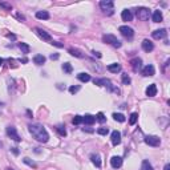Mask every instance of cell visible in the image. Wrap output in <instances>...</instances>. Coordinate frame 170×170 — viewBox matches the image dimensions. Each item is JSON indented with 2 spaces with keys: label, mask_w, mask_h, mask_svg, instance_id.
Masks as SVG:
<instances>
[{
  "label": "cell",
  "mask_w": 170,
  "mask_h": 170,
  "mask_svg": "<svg viewBox=\"0 0 170 170\" xmlns=\"http://www.w3.org/2000/svg\"><path fill=\"white\" fill-rule=\"evenodd\" d=\"M52 45H55V47H57V48H63L64 47L61 43H59V41H52Z\"/></svg>",
  "instance_id": "cell-37"
},
{
  "label": "cell",
  "mask_w": 170,
  "mask_h": 170,
  "mask_svg": "<svg viewBox=\"0 0 170 170\" xmlns=\"http://www.w3.org/2000/svg\"><path fill=\"white\" fill-rule=\"evenodd\" d=\"M102 40H104V43L113 45V47H116V48H120L121 47V41L118 40V39H117L114 35H104V36H102Z\"/></svg>",
  "instance_id": "cell-3"
},
{
  "label": "cell",
  "mask_w": 170,
  "mask_h": 170,
  "mask_svg": "<svg viewBox=\"0 0 170 170\" xmlns=\"http://www.w3.org/2000/svg\"><path fill=\"white\" fill-rule=\"evenodd\" d=\"M24 164H27V165H29V166H32V167H36V164L33 162V161H31L29 158H24Z\"/></svg>",
  "instance_id": "cell-34"
},
{
  "label": "cell",
  "mask_w": 170,
  "mask_h": 170,
  "mask_svg": "<svg viewBox=\"0 0 170 170\" xmlns=\"http://www.w3.org/2000/svg\"><path fill=\"white\" fill-rule=\"evenodd\" d=\"M164 170H170V164H166V165H165Z\"/></svg>",
  "instance_id": "cell-41"
},
{
  "label": "cell",
  "mask_w": 170,
  "mask_h": 170,
  "mask_svg": "<svg viewBox=\"0 0 170 170\" xmlns=\"http://www.w3.org/2000/svg\"><path fill=\"white\" fill-rule=\"evenodd\" d=\"M140 170H153V166L149 164V161L144 160L142 161V165H141V169Z\"/></svg>",
  "instance_id": "cell-25"
},
{
  "label": "cell",
  "mask_w": 170,
  "mask_h": 170,
  "mask_svg": "<svg viewBox=\"0 0 170 170\" xmlns=\"http://www.w3.org/2000/svg\"><path fill=\"white\" fill-rule=\"evenodd\" d=\"M155 95H157V86H155V84L149 85L148 88H146V96H149V97H154Z\"/></svg>",
  "instance_id": "cell-14"
},
{
  "label": "cell",
  "mask_w": 170,
  "mask_h": 170,
  "mask_svg": "<svg viewBox=\"0 0 170 170\" xmlns=\"http://www.w3.org/2000/svg\"><path fill=\"white\" fill-rule=\"evenodd\" d=\"M112 144L113 145H120L121 144V133L120 132H117V130L112 132Z\"/></svg>",
  "instance_id": "cell-12"
},
{
  "label": "cell",
  "mask_w": 170,
  "mask_h": 170,
  "mask_svg": "<svg viewBox=\"0 0 170 170\" xmlns=\"http://www.w3.org/2000/svg\"><path fill=\"white\" fill-rule=\"evenodd\" d=\"M121 17H122L124 21H132L133 15H132V12H130L129 10H124L122 13H121Z\"/></svg>",
  "instance_id": "cell-16"
},
{
  "label": "cell",
  "mask_w": 170,
  "mask_h": 170,
  "mask_svg": "<svg viewBox=\"0 0 170 170\" xmlns=\"http://www.w3.org/2000/svg\"><path fill=\"white\" fill-rule=\"evenodd\" d=\"M96 120H97L98 122L102 124V122H105V120H106V118H105L104 113H101V112H100V113H97V116H96Z\"/></svg>",
  "instance_id": "cell-30"
},
{
  "label": "cell",
  "mask_w": 170,
  "mask_h": 170,
  "mask_svg": "<svg viewBox=\"0 0 170 170\" xmlns=\"http://www.w3.org/2000/svg\"><path fill=\"white\" fill-rule=\"evenodd\" d=\"M7 134L10 135L12 140H15L16 142H20V140H21L20 135L17 134V130H16L15 126H8V128H7Z\"/></svg>",
  "instance_id": "cell-7"
},
{
  "label": "cell",
  "mask_w": 170,
  "mask_h": 170,
  "mask_svg": "<svg viewBox=\"0 0 170 170\" xmlns=\"http://www.w3.org/2000/svg\"><path fill=\"white\" fill-rule=\"evenodd\" d=\"M36 17L40 20H48L49 19V13L45 12V11H39V12H36Z\"/></svg>",
  "instance_id": "cell-21"
},
{
  "label": "cell",
  "mask_w": 170,
  "mask_h": 170,
  "mask_svg": "<svg viewBox=\"0 0 170 170\" xmlns=\"http://www.w3.org/2000/svg\"><path fill=\"white\" fill-rule=\"evenodd\" d=\"M35 32L37 33L39 36H40L41 39H43V40H45V41H52V37H50V35H49V33H47L44 29H41V28H35Z\"/></svg>",
  "instance_id": "cell-9"
},
{
  "label": "cell",
  "mask_w": 170,
  "mask_h": 170,
  "mask_svg": "<svg viewBox=\"0 0 170 170\" xmlns=\"http://www.w3.org/2000/svg\"><path fill=\"white\" fill-rule=\"evenodd\" d=\"M91 160H92V162L96 165L97 167H101V158H100V155L98 154H93L91 157Z\"/></svg>",
  "instance_id": "cell-23"
},
{
  "label": "cell",
  "mask_w": 170,
  "mask_h": 170,
  "mask_svg": "<svg viewBox=\"0 0 170 170\" xmlns=\"http://www.w3.org/2000/svg\"><path fill=\"white\" fill-rule=\"evenodd\" d=\"M151 19H153L154 23L162 21V13H161V11H154V12H153V16H151Z\"/></svg>",
  "instance_id": "cell-19"
},
{
  "label": "cell",
  "mask_w": 170,
  "mask_h": 170,
  "mask_svg": "<svg viewBox=\"0 0 170 170\" xmlns=\"http://www.w3.org/2000/svg\"><path fill=\"white\" fill-rule=\"evenodd\" d=\"M7 36H8L10 39H16V36L15 35H11V33H10V35H7Z\"/></svg>",
  "instance_id": "cell-42"
},
{
  "label": "cell",
  "mask_w": 170,
  "mask_h": 170,
  "mask_svg": "<svg viewBox=\"0 0 170 170\" xmlns=\"http://www.w3.org/2000/svg\"><path fill=\"white\" fill-rule=\"evenodd\" d=\"M56 129H57V132L60 133V135H63V137L64 135H66V132H65V129H64L63 126H57Z\"/></svg>",
  "instance_id": "cell-36"
},
{
  "label": "cell",
  "mask_w": 170,
  "mask_h": 170,
  "mask_svg": "<svg viewBox=\"0 0 170 170\" xmlns=\"http://www.w3.org/2000/svg\"><path fill=\"white\" fill-rule=\"evenodd\" d=\"M122 82L125 85H129L130 84V77L128 76V73H122Z\"/></svg>",
  "instance_id": "cell-31"
},
{
  "label": "cell",
  "mask_w": 170,
  "mask_h": 170,
  "mask_svg": "<svg viewBox=\"0 0 170 170\" xmlns=\"http://www.w3.org/2000/svg\"><path fill=\"white\" fill-rule=\"evenodd\" d=\"M12 151H13V153H15L16 155L19 154V150H17V148H12Z\"/></svg>",
  "instance_id": "cell-40"
},
{
  "label": "cell",
  "mask_w": 170,
  "mask_h": 170,
  "mask_svg": "<svg viewBox=\"0 0 170 170\" xmlns=\"http://www.w3.org/2000/svg\"><path fill=\"white\" fill-rule=\"evenodd\" d=\"M1 64H3V59L0 57V66H1Z\"/></svg>",
  "instance_id": "cell-44"
},
{
  "label": "cell",
  "mask_w": 170,
  "mask_h": 170,
  "mask_svg": "<svg viewBox=\"0 0 170 170\" xmlns=\"http://www.w3.org/2000/svg\"><path fill=\"white\" fill-rule=\"evenodd\" d=\"M130 63H132L133 69H134V70H138L140 66H141V59H134V60H132Z\"/></svg>",
  "instance_id": "cell-24"
},
{
  "label": "cell",
  "mask_w": 170,
  "mask_h": 170,
  "mask_svg": "<svg viewBox=\"0 0 170 170\" xmlns=\"http://www.w3.org/2000/svg\"><path fill=\"white\" fill-rule=\"evenodd\" d=\"M118 31L121 32V35L125 36V37H128V39L133 37V35H134L133 28H130V27H128V25H121L120 28H118Z\"/></svg>",
  "instance_id": "cell-5"
},
{
  "label": "cell",
  "mask_w": 170,
  "mask_h": 170,
  "mask_svg": "<svg viewBox=\"0 0 170 170\" xmlns=\"http://www.w3.org/2000/svg\"><path fill=\"white\" fill-rule=\"evenodd\" d=\"M113 118L116 121H118V122H124L125 121V116L121 113H113Z\"/></svg>",
  "instance_id": "cell-27"
},
{
  "label": "cell",
  "mask_w": 170,
  "mask_h": 170,
  "mask_svg": "<svg viewBox=\"0 0 170 170\" xmlns=\"http://www.w3.org/2000/svg\"><path fill=\"white\" fill-rule=\"evenodd\" d=\"M29 132H31V134L35 137L37 141L40 142H48V140H49V134H48L47 129H45L43 125H39V124H32V125L28 126Z\"/></svg>",
  "instance_id": "cell-1"
},
{
  "label": "cell",
  "mask_w": 170,
  "mask_h": 170,
  "mask_svg": "<svg viewBox=\"0 0 170 170\" xmlns=\"http://www.w3.org/2000/svg\"><path fill=\"white\" fill-rule=\"evenodd\" d=\"M82 122H85L86 125H93V124L96 122V117L92 116V114H85V116L82 117Z\"/></svg>",
  "instance_id": "cell-15"
},
{
  "label": "cell",
  "mask_w": 170,
  "mask_h": 170,
  "mask_svg": "<svg viewBox=\"0 0 170 170\" xmlns=\"http://www.w3.org/2000/svg\"><path fill=\"white\" fill-rule=\"evenodd\" d=\"M1 6H3V7H6V8H8V10H11V8H12V7L10 6V4H6V3H1Z\"/></svg>",
  "instance_id": "cell-39"
},
{
  "label": "cell",
  "mask_w": 170,
  "mask_h": 170,
  "mask_svg": "<svg viewBox=\"0 0 170 170\" xmlns=\"http://www.w3.org/2000/svg\"><path fill=\"white\" fill-rule=\"evenodd\" d=\"M166 35H167L166 29H157V31H154L153 33H151L153 39H157V40H160V39L166 37Z\"/></svg>",
  "instance_id": "cell-11"
},
{
  "label": "cell",
  "mask_w": 170,
  "mask_h": 170,
  "mask_svg": "<svg viewBox=\"0 0 170 170\" xmlns=\"http://www.w3.org/2000/svg\"><path fill=\"white\" fill-rule=\"evenodd\" d=\"M75 125H80V124L82 122V117L81 116H75V118H73V121H72Z\"/></svg>",
  "instance_id": "cell-32"
},
{
  "label": "cell",
  "mask_w": 170,
  "mask_h": 170,
  "mask_svg": "<svg viewBox=\"0 0 170 170\" xmlns=\"http://www.w3.org/2000/svg\"><path fill=\"white\" fill-rule=\"evenodd\" d=\"M95 55H96L97 57H101V53H100V52H95Z\"/></svg>",
  "instance_id": "cell-43"
},
{
  "label": "cell",
  "mask_w": 170,
  "mask_h": 170,
  "mask_svg": "<svg viewBox=\"0 0 170 170\" xmlns=\"http://www.w3.org/2000/svg\"><path fill=\"white\" fill-rule=\"evenodd\" d=\"M19 48L21 49L23 53H29V50H31L29 45H28V44H25V43H20V44H19Z\"/></svg>",
  "instance_id": "cell-26"
},
{
  "label": "cell",
  "mask_w": 170,
  "mask_h": 170,
  "mask_svg": "<svg viewBox=\"0 0 170 170\" xmlns=\"http://www.w3.org/2000/svg\"><path fill=\"white\" fill-rule=\"evenodd\" d=\"M155 73V69L153 65H146L142 68V75L146 76V77H149V76H154Z\"/></svg>",
  "instance_id": "cell-10"
},
{
  "label": "cell",
  "mask_w": 170,
  "mask_h": 170,
  "mask_svg": "<svg viewBox=\"0 0 170 170\" xmlns=\"http://www.w3.org/2000/svg\"><path fill=\"white\" fill-rule=\"evenodd\" d=\"M110 165H112L113 169H118V167L122 166V158L118 157V155H114V157H112V160H110Z\"/></svg>",
  "instance_id": "cell-8"
},
{
  "label": "cell",
  "mask_w": 170,
  "mask_h": 170,
  "mask_svg": "<svg viewBox=\"0 0 170 170\" xmlns=\"http://www.w3.org/2000/svg\"><path fill=\"white\" fill-rule=\"evenodd\" d=\"M135 15H137V17H138L141 21H146V20H149L150 11H149L148 8H145V7H142V8H138V10L135 11Z\"/></svg>",
  "instance_id": "cell-4"
},
{
  "label": "cell",
  "mask_w": 170,
  "mask_h": 170,
  "mask_svg": "<svg viewBox=\"0 0 170 170\" xmlns=\"http://www.w3.org/2000/svg\"><path fill=\"white\" fill-rule=\"evenodd\" d=\"M100 8L106 15H113L114 13V4L110 0H102V1H100Z\"/></svg>",
  "instance_id": "cell-2"
},
{
  "label": "cell",
  "mask_w": 170,
  "mask_h": 170,
  "mask_svg": "<svg viewBox=\"0 0 170 170\" xmlns=\"http://www.w3.org/2000/svg\"><path fill=\"white\" fill-rule=\"evenodd\" d=\"M63 70L65 73H72L73 68H72V65H70L69 63H65V64H63Z\"/></svg>",
  "instance_id": "cell-28"
},
{
  "label": "cell",
  "mask_w": 170,
  "mask_h": 170,
  "mask_svg": "<svg viewBox=\"0 0 170 170\" xmlns=\"http://www.w3.org/2000/svg\"><path fill=\"white\" fill-rule=\"evenodd\" d=\"M145 142L150 146H160L161 140H160V137H157V135H146Z\"/></svg>",
  "instance_id": "cell-6"
},
{
  "label": "cell",
  "mask_w": 170,
  "mask_h": 170,
  "mask_svg": "<svg viewBox=\"0 0 170 170\" xmlns=\"http://www.w3.org/2000/svg\"><path fill=\"white\" fill-rule=\"evenodd\" d=\"M69 53L72 55V56L79 57V59H84V57H85V55L82 53L80 49H77V48H69Z\"/></svg>",
  "instance_id": "cell-17"
},
{
  "label": "cell",
  "mask_w": 170,
  "mask_h": 170,
  "mask_svg": "<svg viewBox=\"0 0 170 170\" xmlns=\"http://www.w3.org/2000/svg\"><path fill=\"white\" fill-rule=\"evenodd\" d=\"M33 63L37 64V65H43V64L45 63V57L43 56V55H36V56L33 57Z\"/></svg>",
  "instance_id": "cell-20"
},
{
  "label": "cell",
  "mask_w": 170,
  "mask_h": 170,
  "mask_svg": "<svg viewBox=\"0 0 170 170\" xmlns=\"http://www.w3.org/2000/svg\"><path fill=\"white\" fill-rule=\"evenodd\" d=\"M79 91H80V85H76V86H70V88H69V92L72 93V95L77 93Z\"/></svg>",
  "instance_id": "cell-35"
},
{
  "label": "cell",
  "mask_w": 170,
  "mask_h": 170,
  "mask_svg": "<svg viewBox=\"0 0 170 170\" xmlns=\"http://www.w3.org/2000/svg\"><path fill=\"white\" fill-rule=\"evenodd\" d=\"M108 70L109 72H112V73H118V72H121V65L120 64H109L108 65Z\"/></svg>",
  "instance_id": "cell-18"
},
{
  "label": "cell",
  "mask_w": 170,
  "mask_h": 170,
  "mask_svg": "<svg viewBox=\"0 0 170 170\" xmlns=\"http://www.w3.org/2000/svg\"><path fill=\"white\" fill-rule=\"evenodd\" d=\"M137 118H138V114L137 113H132L130 114V118H129V124L130 125H134L137 122Z\"/></svg>",
  "instance_id": "cell-29"
},
{
  "label": "cell",
  "mask_w": 170,
  "mask_h": 170,
  "mask_svg": "<svg viewBox=\"0 0 170 170\" xmlns=\"http://www.w3.org/2000/svg\"><path fill=\"white\" fill-rule=\"evenodd\" d=\"M142 49L145 50V52H151V50L154 49V45H153V43L150 40H144L142 41Z\"/></svg>",
  "instance_id": "cell-13"
},
{
  "label": "cell",
  "mask_w": 170,
  "mask_h": 170,
  "mask_svg": "<svg viewBox=\"0 0 170 170\" xmlns=\"http://www.w3.org/2000/svg\"><path fill=\"white\" fill-rule=\"evenodd\" d=\"M7 170H12V169H7Z\"/></svg>",
  "instance_id": "cell-45"
},
{
  "label": "cell",
  "mask_w": 170,
  "mask_h": 170,
  "mask_svg": "<svg viewBox=\"0 0 170 170\" xmlns=\"http://www.w3.org/2000/svg\"><path fill=\"white\" fill-rule=\"evenodd\" d=\"M57 59H59V55H57V53H52V55H50V60H57Z\"/></svg>",
  "instance_id": "cell-38"
},
{
  "label": "cell",
  "mask_w": 170,
  "mask_h": 170,
  "mask_svg": "<svg viewBox=\"0 0 170 170\" xmlns=\"http://www.w3.org/2000/svg\"><path fill=\"white\" fill-rule=\"evenodd\" d=\"M77 79L82 82H88L89 80H91V76H89L88 73H79V75H77Z\"/></svg>",
  "instance_id": "cell-22"
},
{
  "label": "cell",
  "mask_w": 170,
  "mask_h": 170,
  "mask_svg": "<svg viewBox=\"0 0 170 170\" xmlns=\"http://www.w3.org/2000/svg\"><path fill=\"white\" fill-rule=\"evenodd\" d=\"M97 133L101 135H106L108 133H109V129H108V128H100V129L97 130Z\"/></svg>",
  "instance_id": "cell-33"
}]
</instances>
